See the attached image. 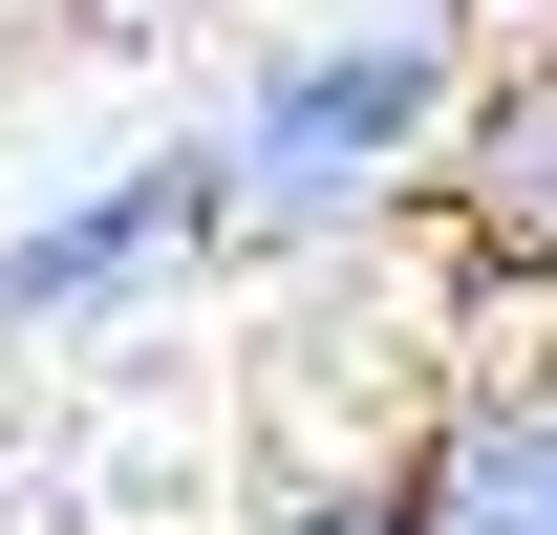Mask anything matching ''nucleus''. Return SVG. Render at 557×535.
<instances>
[{
  "label": "nucleus",
  "instance_id": "obj_4",
  "mask_svg": "<svg viewBox=\"0 0 557 535\" xmlns=\"http://www.w3.org/2000/svg\"><path fill=\"white\" fill-rule=\"evenodd\" d=\"M429 214H450V278H557V65H472Z\"/></svg>",
  "mask_w": 557,
  "mask_h": 535
},
{
  "label": "nucleus",
  "instance_id": "obj_1",
  "mask_svg": "<svg viewBox=\"0 0 557 535\" xmlns=\"http://www.w3.org/2000/svg\"><path fill=\"white\" fill-rule=\"evenodd\" d=\"M450 108H472V22H450V0H386V22L278 43V65L214 108L236 258H344V236L429 214V150H450Z\"/></svg>",
  "mask_w": 557,
  "mask_h": 535
},
{
  "label": "nucleus",
  "instance_id": "obj_5",
  "mask_svg": "<svg viewBox=\"0 0 557 535\" xmlns=\"http://www.w3.org/2000/svg\"><path fill=\"white\" fill-rule=\"evenodd\" d=\"M236 535H386V514H364V471H278V493H258Z\"/></svg>",
  "mask_w": 557,
  "mask_h": 535
},
{
  "label": "nucleus",
  "instance_id": "obj_2",
  "mask_svg": "<svg viewBox=\"0 0 557 535\" xmlns=\"http://www.w3.org/2000/svg\"><path fill=\"white\" fill-rule=\"evenodd\" d=\"M194 258H236V194H214V129H150V150H108L86 194L0 214V343L129 322L150 278H194Z\"/></svg>",
  "mask_w": 557,
  "mask_h": 535
},
{
  "label": "nucleus",
  "instance_id": "obj_3",
  "mask_svg": "<svg viewBox=\"0 0 557 535\" xmlns=\"http://www.w3.org/2000/svg\"><path fill=\"white\" fill-rule=\"evenodd\" d=\"M364 514L386 535H557V364H429L408 428L364 450Z\"/></svg>",
  "mask_w": 557,
  "mask_h": 535
},
{
  "label": "nucleus",
  "instance_id": "obj_6",
  "mask_svg": "<svg viewBox=\"0 0 557 535\" xmlns=\"http://www.w3.org/2000/svg\"><path fill=\"white\" fill-rule=\"evenodd\" d=\"M536 300H557V278H536Z\"/></svg>",
  "mask_w": 557,
  "mask_h": 535
}]
</instances>
